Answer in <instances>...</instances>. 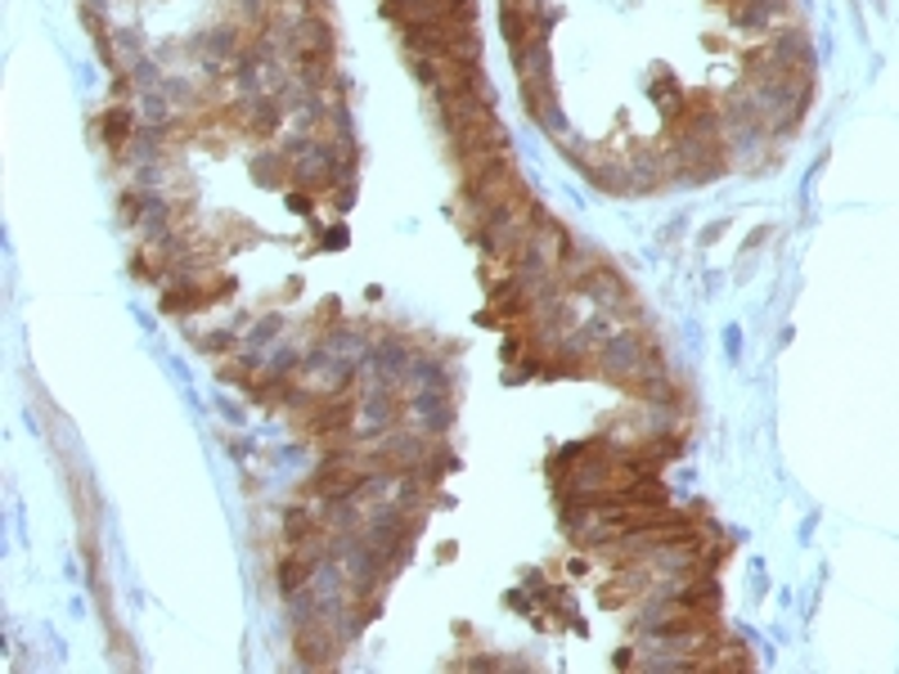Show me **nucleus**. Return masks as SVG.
I'll return each mask as SVG.
<instances>
[{
  "label": "nucleus",
  "mask_w": 899,
  "mask_h": 674,
  "mask_svg": "<svg viewBox=\"0 0 899 674\" xmlns=\"http://www.w3.org/2000/svg\"><path fill=\"white\" fill-rule=\"evenodd\" d=\"M184 333L194 337V347L203 351V356H216V360H225V356H239V328H212V333H199L194 324H184Z\"/></svg>",
  "instance_id": "obj_6"
},
{
  "label": "nucleus",
  "mask_w": 899,
  "mask_h": 674,
  "mask_svg": "<svg viewBox=\"0 0 899 674\" xmlns=\"http://www.w3.org/2000/svg\"><path fill=\"white\" fill-rule=\"evenodd\" d=\"M513 68H517V81L522 77H553V64H549V41H536L527 50L513 55Z\"/></svg>",
  "instance_id": "obj_7"
},
{
  "label": "nucleus",
  "mask_w": 899,
  "mask_h": 674,
  "mask_svg": "<svg viewBox=\"0 0 899 674\" xmlns=\"http://www.w3.org/2000/svg\"><path fill=\"white\" fill-rule=\"evenodd\" d=\"M94 131H100V144L109 149L113 162H126L131 154V139L139 131V113L131 104H104L100 117H94Z\"/></svg>",
  "instance_id": "obj_2"
},
{
  "label": "nucleus",
  "mask_w": 899,
  "mask_h": 674,
  "mask_svg": "<svg viewBox=\"0 0 899 674\" xmlns=\"http://www.w3.org/2000/svg\"><path fill=\"white\" fill-rule=\"evenodd\" d=\"M279 328H283V319H279V315H261V319H257V324L244 333V342H248L252 351H261L266 342H274V337H279Z\"/></svg>",
  "instance_id": "obj_9"
},
{
  "label": "nucleus",
  "mask_w": 899,
  "mask_h": 674,
  "mask_svg": "<svg viewBox=\"0 0 899 674\" xmlns=\"http://www.w3.org/2000/svg\"><path fill=\"white\" fill-rule=\"evenodd\" d=\"M611 665H621V670H630V665H639V652H634V648H621L617 656H611Z\"/></svg>",
  "instance_id": "obj_14"
},
{
  "label": "nucleus",
  "mask_w": 899,
  "mask_h": 674,
  "mask_svg": "<svg viewBox=\"0 0 899 674\" xmlns=\"http://www.w3.org/2000/svg\"><path fill=\"white\" fill-rule=\"evenodd\" d=\"M324 203L334 207V212H351V207H356V180H342V184H338V189H334V194H328Z\"/></svg>",
  "instance_id": "obj_10"
},
{
  "label": "nucleus",
  "mask_w": 899,
  "mask_h": 674,
  "mask_svg": "<svg viewBox=\"0 0 899 674\" xmlns=\"http://www.w3.org/2000/svg\"><path fill=\"white\" fill-rule=\"evenodd\" d=\"M283 122H289V109H283V100H279L274 90L248 94V126H244V139L270 144V139L283 131Z\"/></svg>",
  "instance_id": "obj_3"
},
{
  "label": "nucleus",
  "mask_w": 899,
  "mask_h": 674,
  "mask_svg": "<svg viewBox=\"0 0 899 674\" xmlns=\"http://www.w3.org/2000/svg\"><path fill=\"white\" fill-rule=\"evenodd\" d=\"M315 234H319L324 248H347V225H328V229L315 225Z\"/></svg>",
  "instance_id": "obj_12"
},
{
  "label": "nucleus",
  "mask_w": 899,
  "mask_h": 674,
  "mask_svg": "<svg viewBox=\"0 0 899 674\" xmlns=\"http://www.w3.org/2000/svg\"><path fill=\"white\" fill-rule=\"evenodd\" d=\"M319 531H328V526H324V513H319L315 499L311 504H289V508H283V517H279V540L283 544H306Z\"/></svg>",
  "instance_id": "obj_4"
},
{
  "label": "nucleus",
  "mask_w": 899,
  "mask_h": 674,
  "mask_svg": "<svg viewBox=\"0 0 899 674\" xmlns=\"http://www.w3.org/2000/svg\"><path fill=\"white\" fill-rule=\"evenodd\" d=\"M648 94L661 104V109H671V104H679V94H684V86L671 77V72H652V81H648Z\"/></svg>",
  "instance_id": "obj_8"
},
{
  "label": "nucleus",
  "mask_w": 899,
  "mask_h": 674,
  "mask_svg": "<svg viewBox=\"0 0 899 674\" xmlns=\"http://www.w3.org/2000/svg\"><path fill=\"white\" fill-rule=\"evenodd\" d=\"M283 199H289V207H293V212H302V216H306V212H311L315 203H324V199L306 194V189H283Z\"/></svg>",
  "instance_id": "obj_11"
},
{
  "label": "nucleus",
  "mask_w": 899,
  "mask_h": 674,
  "mask_svg": "<svg viewBox=\"0 0 899 674\" xmlns=\"http://www.w3.org/2000/svg\"><path fill=\"white\" fill-rule=\"evenodd\" d=\"M517 90H522V109H527L531 126H540V131H549V135H562V131H566V117H562V104H558L553 77H522V81H517Z\"/></svg>",
  "instance_id": "obj_1"
},
{
  "label": "nucleus",
  "mask_w": 899,
  "mask_h": 674,
  "mask_svg": "<svg viewBox=\"0 0 899 674\" xmlns=\"http://www.w3.org/2000/svg\"><path fill=\"white\" fill-rule=\"evenodd\" d=\"M252 180L261 189H289L293 184V158L283 144H261L252 154Z\"/></svg>",
  "instance_id": "obj_5"
},
{
  "label": "nucleus",
  "mask_w": 899,
  "mask_h": 674,
  "mask_svg": "<svg viewBox=\"0 0 899 674\" xmlns=\"http://www.w3.org/2000/svg\"><path fill=\"white\" fill-rule=\"evenodd\" d=\"M297 297H302V279H289V283H283L279 293H274V302H297Z\"/></svg>",
  "instance_id": "obj_13"
}]
</instances>
